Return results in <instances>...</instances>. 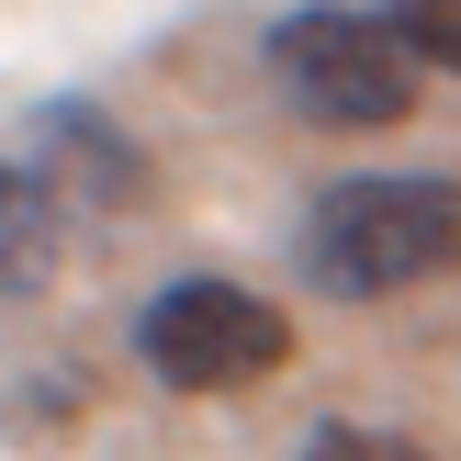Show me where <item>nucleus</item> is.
Returning a JSON list of instances; mask_svg holds the SVG:
<instances>
[{
    "mask_svg": "<svg viewBox=\"0 0 461 461\" xmlns=\"http://www.w3.org/2000/svg\"><path fill=\"white\" fill-rule=\"evenodd\" d=\"M461 270V180H338L304 214V282L338 304Z\"/></svg>",
    "mask_w": 461,
    "mask_h": 461,
    "instance_id": "1",
    "label": "nucleus"
},
{
    "mask_svg": "<svg viewBox=\"0 0 461 461\" xmlns=\"http://www.w3.org/2000/svg\"><path fill=\"white\" fill-rule=\"evenodd\" d=\"M270 79L304 124L327 135H383L417 113V57L383 12H349V0H315V12L270 23Z\"/></svg>",
    "mask_w": 461,
    "mask_h": 461,
    "instance_id": "2",
    "label": "nucleus"
},
{
    "mask_svg": "<svg viewBox=\"0 0 461 461\" xmlns=\"http://www.w3.org/2000/svg\"><path fill=\"white\" fill-rule=\"evenodd\" d=\"M135 349L169 394H248L293 360V315L259 304L248 282H169L135 315Z\"/></svg>",
    "mask_w": 461,
    "mask_h": 461,
    "instance_id": "3",
    "label": "nucleus"
},
{
    "mask_svg": "<svg viewBox=\"0 0 461 461\" xmlns=\"http://www.w3.org/2000/svg\"><path fill=\"white\" fill-rule=\"evenodd\" d=\"M23 169H34L45 192H79L90 214H135V203H147V158H135V135L113 124V113H90V102H45Z\"/></svg>",
    "mask_w": 461,
    "mask_h": 461,
    "instance_id": "4",
    "label": "nucleus"
},
{
    "mask_svg": "<svg viewBox=\"0 0 461 461\" xmlns=\"http://www.w3.org/2000/svg\"><path fill=\"white\" fill-rule=\"evenodd\" d=\"M57 282V192L23 158H0V293H45Z\"/></svg>",
    "mask_w": 461,
    "mask_h": 461,
    "instance_id": "5",
    "label": "nucleus"
},
{
    "mask_svg": "<svg viewBox=\"0 0 461 461\" xmlns=\"http://www.w3.org/2000/svg\"><path fill=\"white\" fill-rule=\"evenodd\" d=\"M383 23L405 34V57H417V68H450V79H461V0H394Z\"/></svg>",
    "mask_w": 461,
    "mask_h": 461,
    "instance_id": "6",
    "label": "nucleus"
},
{
    "mask_svg": "<svg viewBox=\"0 0 461 461\" xmlns=\"http://www.w3.org/2000/svg\"><path fill=\"white\" fill-rule=\"evenodd\" d=\"M304 461H428L417 439H383V428H315Z\"/></svg>",
    "mask_w": 461,
    "mask_h": 461,
    "instance_id": "7",
    "label": "nucleus"
}]
</instances>
